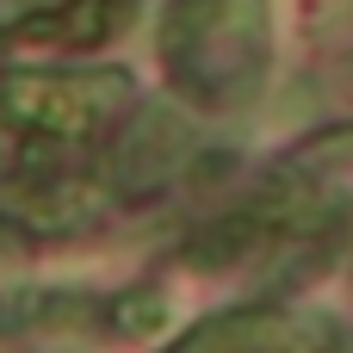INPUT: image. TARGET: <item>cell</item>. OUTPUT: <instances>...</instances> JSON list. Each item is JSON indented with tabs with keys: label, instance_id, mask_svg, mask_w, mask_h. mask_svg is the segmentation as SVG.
<instances>
[{
	"label": "cell",
	"instance_id": "cell-6",
	"mask_svg": "<svg viewBox=\"0 0 353 353\" xmlns=\"http://www.w3.org/2000/svg\"><path fill=\"white\" fill-rule=\"evenodd\" d=\"M279 329H285V316H273V310H236V316H217V323L192 329L174 353H254Z\"/></svg>",
	"mask_w": 353,
	"mask_h": 353
},
{
	"label": "cell",
	"instance_id": "cell-4",
	"mask_svg": "<svg viewBox=\"0 0 353 353\" xmlns=\"http://www.w3.org/2000/svg\"><path fill=\"white\" fill-rule=\"evenodd\" d=\"M124 19H130V0H68V6H56V12H31V19L19 25V37H31V43L43 37V43L93 50V43L118 37Z\"/></svg>",
	"mask_w": 353,
	"mask_h": 353
},
{
	"label": "cell",
	"instance_id": "cell-3",
	"mask_svg": "<svg viewBox=\"0 0 353 353\" xmlns=\"http://www.w3.org/2000/svg\"><path fill=\"white\" fill-rule=\"evenodd\" d=\"M186 155H192V118L180 105H161V99L137 105L130 124H124V137L112 143V192L143 199L161 180H174Z\"/></svg>",
	"mask_w": 353,
	"mask_h": 353
},
{
	"label": "cell",
	"instance_id": "cell-1",
	"mask_svg": "<svg viewBox=\"0 0 353 353\" xmlns=\"http://www.w3.org/2000/svg\"><path fill=\"white\" fill-rule=\"evenodd\" d=\"M161 50L199 99H248L267 68V0H174Z\"/></svg>",
	"mask_w": 353,
	"mask_h": 353
},
{
	"label": "cell",
	"instance_id": "cell-5",
	"mask_svg": "<svg viewBox=\"0 0 353 353\" xmlns=\"http://www.w3.org/2000/svg\"><path fill=\"white\" fill-rule=\"evenodd\" d=\"M31 230H74L99 211V186H81V180H62V174H43V180H19L12 205Z\"/></svg>",
	"mask_w": 353,
	"mask_h": 353
},
{
	"label": "cell",
	"instance_id": "cell-2",
	"mask_svg": "<svg viewBox=\"0 0 353 353\" xmlns=\"http://www.w3.org/2000/svg\"><path fill=\"white\" fill-rule=\"evenodd\" d=\"M124 93H130L124 74H68V81L62 74H12L0 93V118L31 137H50V143H81Z\"/></svg>",
	"mask_w": 353,
	"mask_h": 353
},
{
	"label": "cell",
	"instance_id": "cell-7",
	"mask_svg": "<svg viewBox=\"0 0 353 353\" xmlns=\"http://www.w3.org/2000/svg\"><path fill=\"white\" fill-rule=\"evenodd\" d=\"M261 242H267V217H261V211H236V217H217L205 236H192L186 261H192V267H230V261L254 254Z\"/></svg>",
	"mask_w": 353,
	"mask_h": 353
},
{
	"label": "cell",
	"instance_id": "cell-8",
	"mask_svg": "<svg viewBox=\"0 0 353 353\" xmlns=\"http://www.w3.org/2000/svg\"><path fill=\"white\" fill-rule=\"evenodd\" d=\"M161 323H168V298L155 285H130V292L112 298V329L118 335H155Z\"/></svg>",
	"mask_w": 353,
	"mask_h": 353
}]
</instances>
